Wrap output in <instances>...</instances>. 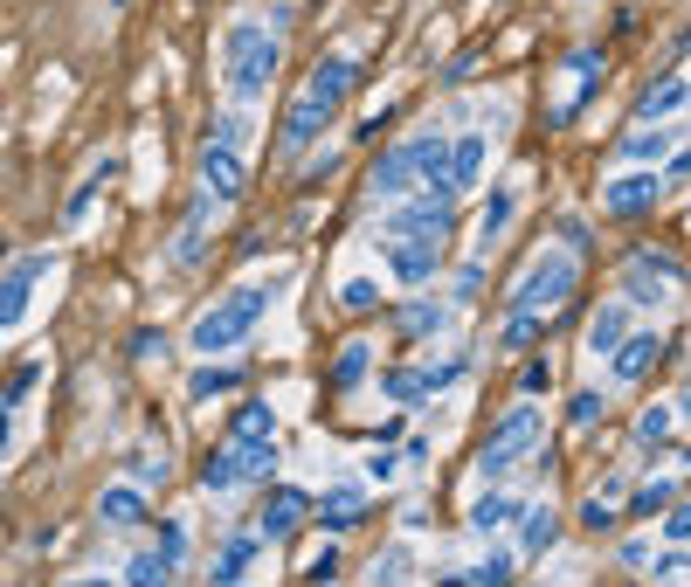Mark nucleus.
<instances>
[{"label":"nucleus","mask_w":691,"mask_h":587,"mask_svg":"<svg viewBox=\"0 0 691 587\" xmlns=\"http://www.w3.org/2000/svg\"><path fill=\"white\" fill-rule=\"evenodd\" d=\"M277 62H284V35L263 28L256 14L243 21H229V35H222V83H229V97L235 104H256L277 83Z\"/></svg>","instance_id":"1"},{"label":"nucleus","mask_w":691,"mask_h":587,"mask_svg":"<svg viewBox=\"0 0 691 587\" xmlns=\"http://www.w3.org/2000/svg\"><path fill=\"white\" fill-rule=\"evenodd\" d=\"M249 104H229L222 118L208 125V139H201V193L214 208H229V201H243L249 193Z\"/></svg>","instance_id":"2"},{"label":"nucleus","mask_w":691,"mask_h":587,"mask_svg":"<svg viewBox=\"0 0 691 587\" xmlns=\"http://www.w3.org/2000/svg\"><path fill=\"white\" fill-rule=\"evenodd\" d=\"M353 77H360L353 56H326V62L305 77V91H297L291 111H284V152H305V145L339 118V104H346V91H353Z\"/></svg>","instance_id":"3"},{"label":"nucleus","mask_w":691,"mask_h":587,"mask_svg":"<svg viewBox=\"0 0 691 587\" xmlns=\"http://www.w3.org/2000/svg\"><path fill=\"white\" fill-rule=\"evenodd\" d=\"M277 304V284H235L229 297H214L201 318H194V332H187V345L201 360H214V353H235L256 325H263V312Z\"/></svg>","instance_id":"4"},{"label":"nucleus","mask_w":691,"mask_h":587,"mask_svg":"<svg viewBox=\"0 0 691 587\" xmlns=\"http://www.w3.org/2000/svg\"><path fill=\"white\" fill-rule=\"evenodd\" d=\"M574 284H581V256L574 249H539L526 270H518V284H512V297H505V312H560V304L574 297Z\"/></svg>","instance_id":"5"},{"label":"nucleus","mask_w":691,"mask_h":587,"mask_svg":"<svg viewBox=\"0 0 691 587\" xmlns=\"http://www.w3.org/2000/svg\"><path fill=\"white\" fill-rule=\"evenodd\" d=\"M539 428H547V415H539V401H526L518 395L499 422H491V436H484V449H478V477H491L499 484L505 470H518L526 456H539Z\"/></svg>","instance_id":"6"},{"label":"nucleus","mask_w":691,"mask_h":587,"mask_svg":"<svg viewBox=\"0 0 691 587\" xmlns=\"http://www.w3.org/2000/svg\"><path fill=\"white\" fill-rule=\"evenodd\" d=\"M380 243H395V235H415V243H449V228H457V201L436 187H415V193H401V201H387L380 214Z\"/></svg>","instance_id":"7"},{"label":"nucleus","mask_w":691,"mask_h":587,"mask_svg":"<svg viewBox=\"0 0 691 587\" xmlns=\"http://www.w3.org/2000/svg\"><path fill=\"white\" fill-rule=\"evenodd\" d=\"M678 284H684V270H678L671 249H630V256H622V297H630L636 312H643V304H651V312H657V304H671Z\"/></svg>","instance_id":"8"},{"label":"nucleus","mask_w":691,"mask_h":587,"mask_svg":"<svg viewBox=\"0 0 691 587\" xmlns=\"http://www.w3.org/2000/svg\"><path fill=\"white\" fill-rule=\"evenodd\" d=\"M277 470V443H222V449H214L208 456V470H201V491H214V497H222V491H243V484H263V477Z\"/></svg>","instance_id":"9"},{"label":"nucleus","mask_w":691,"mask_h":587,"mask_svg":"<svg viewBox=\"0 0 691 587\" xmlns=\"http://www.w3.org/2000/svg\"><path fill=\"white\" fill-rule=\"evenodd\" d=\"M470 374V353H449V360H415V366H395L380 387H387V401H401V408H415V401H436L443 387H457Z\"/></svg>","instance_id":"10"},{"label":"nucleus","mask_w":691,"mask_h":587,"mask_svg":"<svg viewBox=\"0 0 691 587\" xmlns=\"http://www.w3.org/2000/svg\"><path fill=\"white\" fill-rule=\"evenodd\" d=\"M657 360H664V332L657 325H630L622 345L609 353V374H616V387H636V380H651Z\"/></svg>","instance_id":"11"},{"label":"nucleus","mask_w":691,"mask_h":587,"mask_svg":"<svg viewBox=\"0 0 691 587\" xmlns=\"http://www.w3.org/2000/svg\"><path fill=\"white\" fill-rule=\"evenodd\" d=\"M42 277H49V256H14V263L0 270V332H14V325L28 318V297H35Z\"/></svg>","instance_id":"12"},{"label":"nucleus","mask_w":691,"mask_h":587,"mask_svg":"<svg viewBox=\"0 0 691 587\" xmlns=\"http://www.w3.org/2000/svg\"><path fill=\"white\" fill-rule=\"evenodd\" d=\"M664 201V180H657V166H636V173H622V180L601 187V208L616 214V222H636V214H651Z\"/></svg>","instance_id":"13"},{"label":"nucleus","mask_w":691,"mask_h":587,"mask_svg":"<svg viewBox=\"0 0 691 587\" xmlns=\"http://www.w3.org/2000/svg\"><path fill=\"white\" fill-rule=\"evenodd\" d=\"M518 201H526V180H499V187H491L484 222H478V235H470V256H491L505 243V228L518 222Z\"/></svg>","instance_id":"14"},{"label":"nucleus","mask_w":691,"mask_h":587,"mask_svg":"<svg viewBox=\"0 0 691 587\" xmlns=\"http://www.w3.org/2000/svg\"><path fill=\"white\" fill-rule=\"evenodd\" d=\"M387 249V270L401 277V284H436V270H443V243H415V235H395V243H380Z\"/></svg>","instance_id":"15"},{"label":"nucleus","mask_w":691,"mask_h":587,"mask_svg":"<svg viewBox=\"0 0 691 587\" xmlns=\"http://www.w3.org/2000/svg\"><path fill=\"white\" fill-rule=\"evenodd\" d=\"M636 325V304L630 297H609V304H595V318H588V332H581V353L588 360H609L616 345H622V332Z\"/></svg>","instance_id":"16"},{"label":"nucleus","mask_w":691,"mask_h":587,"mask_svg":"<svg viewBox=\"0 0 691 587\" xmlns=\"http://www.w3.org/2000/svg\"><path fill=\"white\" fill-rule=\"evenodd\" d=\"M622 512H630V477H601V484L581 497V532H616L622 526Z\"/></svg>","instance_id":"17"},{"label":"nucleus","mask_w":691,"mask_h":587,"mask_svg":"<svg viewBox=\"0 0 691 587\" xmlns=\"http://www.w3.org/2000/svg\"><path fill=\"white\" fill-rule=\"evenodd\" d=\"M366 505H374V491L346 477V484H332V491L312 505V512H318V532H353L360 518H366Z\"/></svg>","instance_id":"18"},{"label":"nucleus","mask_w":691,"mask_h":587,"mask_svg":"<svg viewBox=\"0 0 691 587\" xmlns=\"http://www.w3.org/2000/svg\"><path fill=\"white\" fill-rule=\"evenodd\" d=\"M484 160H491V139H484V132H464V139H449L443 187H449V193H470V187L484 180Z\"/></svg>","instance_id":"19"},{"label":"nucleus","mask_w":691,"mask_h":587,"mask_svg":"<svg viewBox=\"0 0 691 587\" xmlns=\"http://www.w3.org/2000/svg\"><path fill=\"white\" fill-rule=\"evenodd\" d=\"M422 187V173H415V145H387L380 160H374V201H401V193H415Z\"/></svg>","instance_id":"20"},{"label":"nucleus","mask_w":691,"mask_h":587,"mask_svg":"<svg viewBox=\"0 0 691 587\" xmlns=\"http://www.w3.org/2000/svg\"><path fill=\"white\" fill-rule=\"evenodd\" d=\"M305 518H312V497L291 491V484H277V491L263 497V512H256V532H263V539H291Z\"/></svg>","instance_id":"21"},{"label":"nucleus","mask_w":691,"mask_h":587,"mask_svg":"<svg viewBox=\"0 0 691 587\" xmlns=\"http://www.w3.org/2000/svg\"><path fill=\"white\" fill-rule=\"evenodd\" d=\"M256 560H263V532H229L222 547H214V560H208V580H243Z\"/></svg>","instance_id":"22"},{"label":"nucleus","mask_w":691,"mask_h":587,"mask_svg":"<svg viewBox=\"0 0 691 587\" xmlns=\"http://www.w3.org/2000/svg\"><path fill=\"white\" fill-rule=\"evenodd\" d=\"M153 518V497H145V484H112L97 491V526H145Z\"/></svg>","instance_id":"23"},{"label":"nucleus","mask_w":691,"mask_h":587,"mask_svg":"<svg viewBox=\"0 0 691 587\" xmlns=\"http://www.w3.org/2000/svg\"><path fill=\"white\" fill-rule=\"evenodd\" d=\"M678 415H684V401H657V408H643L636 428H630V443H636L643 456L671 449V443H678Z\"/></svg>","instance_id":"24"},{"label":"nucleus","mask_w":691,"mask_h":587,"mask_svg":"<svg viewBox=\"0 0 691 587\" xmlns=\"http://www.w3.org/2000/svg\"><path fill=\"white\" fill-rule=\"evenodd\" d=\"M395 325H401L408 339H443L449 332V304L436 291H422V297H408L401 312H395Z\"/></svg>","instance_id":"25"},{"label":"nucleus","mask_w":691,"mask_h":587,"mask_svg":"<svg viewBox=\"0 0 691 587\" xmlns=\"http://www.w3.org/2000/svg\"><path fill=\"white\" fill-rule=\"evenodd\" d=\"M208 193L187 208V222H180V235H173V270H201V256H208Z\"/></svg>","instance_id":"26"},{"label":"nucleus","mask_w":691,"mask_h":587,"mask_svg":"<svg viewBox=\"0 0 691 587\" xmlns=\"http://www.w3.org/2000/svg\"><path fill=\"white\" fill-rule=\"evenodd\" d=\"M512 526H518V553L539 560V553H547L553 539H560V512H553V505H518Z\"/></svg>","instance_id":"27"},{"label":"nucleus","mask_w":691,"mask_h":587,"mask_svg":"<svg viewBox=\"0 0 691 587\" xmlns=\"http://www.w3.org/2000/svg\"><path fill=\"white\" fill-rule=\"evenodd\" d=\"M678 111H684V70L657 77L651 91L636 97V125H664V118H678Z\"/></svg>","instance_id":"28"},{"label":"nucleus","mask_w":691,"mask_h":587,"mask_svg":"<svg viewBox=\"0 0 691 587\" xmlns=\"http://www.w3.org/2000/svg\"><path fill=\"white\" fill-rule=\"evenodd\" d=\"M616 152H622L630 166H657V160H671V152H678V132H664V125H636V132L622 139Z\"/></svg>","instance_id":"29"},{"label":"nucleus","mask_w":691,"mask_h":587,"mask_svg":"<svg viewBox=\"0 0 691 587\" xmlns=\"http://www.w3.org/2000/svg\"><path fill=\"white\" fill-rule=\"evenodd\" d=\"M518 505H526V497H512V491H478V505H470V532H478V539L505 532L518 518Z\"/></svg>","instance_id":"30"},{"label":"nucleus","mask_w":691,"mask_h":587,"mask_svg":"<svg viewBox=\"0 0 691 587\" xmlns=\"http://www.w3.org/2000/svg\"><path fill=\"white\" fill-rule=\"evenodd\" d=\"M366 374H374V339H346L339 360H332V387H339V395H353Z\"/></svg>","instance_id":"31"},{"label":"nucleus","mask_w":691,"mask_h":587,"mask_svg":"<svg viewBox=\"0 0 691 587\" xmlns=\"http://www.w3.org/2000/svg\"><path fill=\"white\" fill-rule=\"evenodd\" d=\"M229 436L235 443H277V408L270 401H243L235 422H229Z\"/></svg>","instance_id":"32"},{"label":"nucleus","mask_w":691,"mask_h":587,"mask_svg":"<svg viewBox=\"0 0 691 587\" xmlns=\"http://www.w3.org/2000/svg\"><path fill=\"white\" fill-rule=\"evenodd\" d=\"M243 387V366H194L187 374V401H222Z\"/></svg>","instance_id":"33"},{"label":"nucleus","mask_w":691,"mask_h":587,"mask_svg":"<svg viewBox=\"0 0 691 587\" xmlns=\"http://www.w3.org/2000/svg\"><path fill=\"white\" fill-rule=\"evenodd\" d=\"M567 77H581V83H601V56H595V49H574V56H567ZM581 104H588L581 91H574L567 104H553V125H567V118L581 111Z\"/></svg>","instance_id":"34"},{"label":"nucleus","mask_w":691,"mask_h":587,"mask_svg":"<svg viewBox=\"0 0 691 587\" xmlns=\"http://www.w3.org/2000/svg\"><path fill=\"white\" fill-rule=\"evenodd\" d=\"M112 173H118V160H97V173H83V187L70 193V208H62V222H70V228H77V222H83V214H91V201H97V187H104V180H112Z\"/></svg>","instance_id":"35"},{"label":"nucleus","mask_w":691,"mask_h":587,"mask_svg":"<svg viewBox=\"0 0 691 587\" xmlns=\"http://www.w3.org/2000/svg\"><path fill=\"white\" fill-rule=\"evenodd\" d=\"M601 415H609V395H601V387H574L567 395V422L574 428H601Z\"/></svg>","instance_id":"36"},{"label":"nucleus","mask_w":691,"mask_h":587,"mask_svg":"<svg viewBox=\"0 0 691 587\" xmlns=\"http://www.w3.org/2000/svg\"><path fill=\"white\" fill-rule=\"evenodd\" d=\"M125 470H132V484H166L173 456H166L160 443H139V449H132V463H125Z\"/></svg>","instance_id":"37"},{"label":"nucleus","mask_w":691,"mask_h":587,"mask_svg":"<svg viewBox=\"0 0 691 587\" xmlns=\"http://www.w3.org/2000/svg\"><path fill=\"white\" fill-rule=\"evenodd\" d=\"M671 497H678V477H643V484L630 491V512H643V518H651V512H664V505H671Z\"/></svg>","instance_id":"38"},{"label":"nucleus","mask_w":691,"mask_h":587,"mask_svg":"<svg viewBox=\"0 0 691 587\" xmlns=\"http://www.w3.org/2000/svg\"><path fill=\"white\" fill-rule=\"evenodd\" d=\"M539 332H547V312H505V332H499V345H512V353H518V345H532Z\"/></svg>","instance_id":"39"},{"label":"nucleus","mask_w":691,"mask_h":587,"mask_svg":"<svg viewBox=\"0 0 691 587\" xmlns=\"http://www.w3.org/2000/svg\"><path fill=\"white\" fill-rule=\"evenodd\" d=\"M125 580H132V587H160V580H173V560L166 553H132V560H125Z\"/></svg>","instance_id":"40"},{"label":"nucleus","mask_w":691,"mask_h":587,"mask_svg":"<svg viewBox=\"0 0 691 587\" xmlns=\"http://www.w3.org/2000/svg\"><path fill=\"white\" fill-rule=\"evenodd\" d=\"M339 312H380V284H374V277H346V284H339Z\"/></svg>","instance_id":"41"},{"label":"nucleus","mask_w":691,"mask_h":587,"mask_svg":"<svg viewBox=\"0 0 691 587\" xmlns=\"http://www.w3.org/2000/svg\"><path fill=\"white\" fill-rule=\"evenodd\" d=\"M512 574V560L505 553H491V560H478V567H464V574H449V580H464V587H499Z\"/></svg>","instance_id":"42"},{"label":"nucleus","mask_w":691,"mask_h":587,"mask_svg":"<svg viewBox=\"0 0 691 587\" xmlns=\"http://www.w3.org/2000/svg\"><path fill=\"white\" fill-rule=\"evenodd\" d=\"M547 387H553V360H547V353L518 366V395H526V401H539V395H547Z\"/></svg>","instance_id":"43"},{"label":"nucleus","mask_w":691,"mask_h":587,"mask_svg":"<svg viewBox=\"0 0 691 587\" xmlns=\"http://www.w3.org/2000/svg\"><path fill=\"white\" fill-rule=\"evenodd\" d=\"M415 574V560H408V547H387L374 567H366V580H408Z\"/></svg>","instance_id":"44"},{"label":"nucleus","mask_w":691,"mask_h":587,"mask_svg":"<svg viewBox=\"0 0 691 587\" xmlns=\"http://www.w3.org/2000/svg\"><path fill=\"white\" fill-rule=\"evenodd\" d=\"M160 553L173 560V574H180V560H187V526H180V518H166V526H160Z\"/></svg>","instance_id":"45"},{"label":"nucleus","mask_w":691,"mask_h":587,"mask_svg":"<svg viewBox=\"0 0 691 587\" xmlns=\"http://www.w3.org/2000/svg\"><path fill=\"white\" fill-rule=\"evenodd\" d=\"M478 284H484V256H470V263L457 270V304H470V297H478Z\"/></svg>","instance_id":"46"},{"label":"nucleus","mask_w":691,"mask_h":587,"mask_svg":"<svg viewBox=\"0 0 691 587\" xmlns=\"http://www.w3.org/2000/svg\"><path fill=\"white\" fill-rule=\"evenodd\" d=\"M35 380H42V360H28V366H21V374L8 380V408H14L21 395H28V387H35Z\"/></svg>","instance_id":"47"},{"label":"nucleus","mask_w":691,"mask_h":587,"mask_svg":"<svg viewBox=\"0 0 691 587\" xmlns=\"http://www.w3.org/2000/svg\"><path fill=\"white\" fill-rule=\"evenodd\" d=\"M160 353H166L160 332H132V360H160Z\"/></svg>","instance_id":"48"},{"label":"nucleus","mask_w":691,"mask_h":587,"mask_svg":"<svg viewBox=\"0 0 691 587\" xmlns=\"http://www.w3.org/2000/svg\"><path fill=\"white\" fill-rule=\"evenodd\" d=\"M657 574H664V580H684V547H678V539H671V553L657 560Z\"/></svg>","instance_id":"49"},{"label":"nucleus","mask_w":691,"mask_h":587,"mask_svg":"<svg viewBox=\"0 0 691 587\" xmlns=\"http://www.w3.org/2000/svg\"><path fill=\"white\" fill-rule=\"evenodd\" d=\"M366 477H374V484H387V477H395V456H387V449L366 456Z\"/></svg>","instance_id":"50"},{"label":"nucleus","mask_w":691,"mask_h":587,"mask_svg":"<svg viewBox=\"0 0 691 587\" xmlns=\"http://www.w3.org/2000/svg\"><path fill=\"white\" fill-rule=\"evenodd\" d=\"M332 574H339V553L326 547V553H318V560H312V580H332Z\"/></svg>","instance_id":"51"},{"label":"nucleus","mask_w":691,"mask_h":587,"mask_svg":"<svg viewBox=\"0 0 691 587\" xmlns=\"http://www.w3.org/2000/svg\"><path fill=\"white\" fill-rule=\"evenodd\" d=\"M8 428H14V408L0 401V449H8Z\"/></svg>","instance_id":"52"}]
</instances>
